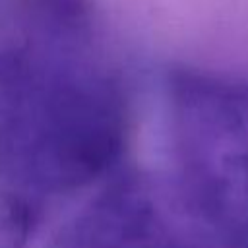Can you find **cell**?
Wrapping results in <instances>:
<instances>
[{"label":"cell","mask_w":248,"mask_h":248,"mask_svg":"<svg viewBox=\"0 0 248 248\" xmlns=\"http://www.w3.org/2000/svg\"><path fill=\"white\" fill-rule=\"evenodd\" d=\"M37 4L66 29H78L87 21V0H37Z\"/></svg>","instance_id":"1"}]
</instances>
